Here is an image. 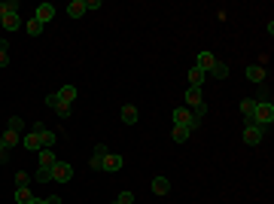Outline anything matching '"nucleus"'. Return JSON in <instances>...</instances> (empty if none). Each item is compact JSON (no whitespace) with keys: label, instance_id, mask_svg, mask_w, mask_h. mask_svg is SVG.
Segmentation results:
<instances>
[{"label":"nucleus","instance_id":"obj_1","mask_svg":"<svg viewBox=\"0 0 274 204\" xmlns=\"http://www.w3.org/2000/svg\"><path fill=\"white\" fill-rule=\"evenodd\" d=\"M253 122L259 125V128H271V122H274V104L271 101H256Z\"/></svg>","mask_w":274,"mask_h":204},{"label":"nucleus","instance_id":"obj_2","mask_svg":"<svg viewBox=\"0 0 274 204\" xmlns=\"http://www.w3.org/2000/svg\"><path fill=\"white\" fill-rule=\"evenodd\" d=\"M171 119H174V125H183V128H189V131H195V128L201 125V119H198V116H192V110H189V107H177L174 113H171Z\"/></svg>","mask_w":274,"mask_h":204},{"label":"nucleus","instance_id":"obj_3","mask_svg":"<svg viewBox=\"0 0 274 204\" xmlns=\"http://www.w3.org/2000/svg\"><path fill=\"white\" fill-rule=\"evenodd\" d=\"M49 174H52V183H67V180H73V164L58 159V162L49 168Z\"/></svg>","mask_w":274,"mask_h":204},{"label":"nucleus","instance_id":"obj_4","mask_svg":"<svg viewBox=\"0 0 274 204\" xmlns=\"http://www.w3.org/2000/svg\"><path fill=\"white\" fill-rule=\"evenodd\" d=\"M262 137H265V128H259L256 122H247V125H244V143H247V146H259Z\"/></svg>","mask_w":274,"mask_h":204},{"label":"nucleus","instance_id":"obj_5","mask_svg":"<svg viewBox=\"0 0 274 204\" xmlns=\"http://www.w3.org/2000/svg\"><path fill=\"white\" fill-rule=\"evenodd\" d=\"M34 134H40V143H43V150H52L55 140H58V131H52V128H46L43 122H37L34 125Z\"/></svg>","mask_w":274,"mask_h":204},{"label":"nucleus","instance_id":"obj_6","mask_svg":"<svg viewBox=\"0 0 274 204\" xmlns=\"http://www.w3.org/2000/svg\"><path fill=\"white\" fill-rule=\"evenodd\" d=\"M216 61H219V58H216L213 52H198V58H195V67H198V70H204V73H210V70L216 67Z\"/></svg>","mask_w":274,"mask_h":204},{"label":"nucleus","instance_id":"obj_7","mask_svg":"<svg viewBox=\"0 0 274 204\" xmlns=\"http://www.w3.org/2000/svg\"><path fill=\"white\" fill-rule=\"evenodd\" d=\"M34 18H37V22H40V25L46 28V25L52 22V18H55V6H52V3H40V6L34 9Z\"/></svg>","mask_w":274,"mask_h":204},{"label":"nucleus","instance_id":"obj_8","mask_svg":"<svg viewBox=\"0 0 274 204\" xmlns=\"http://www.w3.org/2000/svg\"><path fill=\"white\" fill-rule=\"evenodd\" d=\"M107 153H110V150H107V143H98V146H95V156L88 159V168H91V171H101V164H104Z\"/></svg>","mask_w":274,"mask_h":204},{"label":"nucleus","instance_id":"obj_9","mask_svg":"<svg viewBox=\"0 0 274 204\" xmlns=\"http://www.w3.org/2000/svg\"><path fill=\"white\" fill-rule=\"evenodd\" d=\"M0 28H3V31H18V28H22V15H18V12H6L3 18H0Z\"/></svg>","mask_w":274,"mask_h":204},{"label":"nucleus","instance_id":"obj_10","mask_svg":"<svg viewBox=\"0 0 274 204\" xmlns=\"http://www.w3.org/2000/svg\"><path fill=\"white\" fill-rule=\"evenodd\" d=\"M244 77H247L250 82L259 85V82H265V67H262V64H250V67L244 70Z\"/></svg>","mask_w":274,"mask_h":204},{"label":"nucleus","instance_id":"obj_11","mask_svg":"<svg viewBox=\"0 0 274 204\" xmlns=\"http://www.w3.org/2000/svg\"><path fill=\"white\" fill-rule=\"evenodd\" d=\"M101 171H110V174L122 171V156H116V153H107V159H104V164H101Z\"/></svg>","mask_w":274,"mask_h":204},{"label":"nucleus","instance_id":"obj_12","mask_svg":"<svg viewBox=\"0 0 274 204\" xmlns=\"http://www.w3.org/2000/svg\"><path fill=\"white\" fill-rule=\"evenodd\" d=\"M137 119H140L137 107H134V104H125V107H122V122H125V125H137Z\"/></svg>","mask_w":274,"mask_h":204},{"label":"nucleus","instance_id":"obj_13","mask_svg":"<svg viewBox=\"0 0 274 204\" xmlns=\"http://www.w3.org/2000/svg\"><path fill=\"white\" fill-rule=\"evenodd\" d=\"M55 95H58V101H64V104H73V101H77V95H79V91L73 88V85H61L58 91H55Z\"/></svg>","mask_w":274,"mask_h":204},{"label":"nucleus","instance_id":"obj_14","mask_svg":"<svg viewBox=\"0 0 274 204\" xmlns=\"http://www.w3.org/2000/svg\"><path fill=\"white\" fill-rule=\"evenodd\" d=\"M67 15L70 18H82L85 15V0H70V3H67Z\"/></svg>","mask_w":274,"mask_h":204},{"label":"nucleus","instance_id":"obj_15","mask_svg":"<svg viewBox=\"0 0 274 204\" xmlns=\"http://www.w3.org/2000/svg\"><path fill=\"white\" fill-rule=\"evenodd\" d=\"M198 104H204V95H201V88H186V107H198Z\"/></svg>","mask_w":274,"mask_h":204},{"label":"nucleus","instance_id":"obj_16","mask_svg":"<svg viewBox=\"0 0 274 204\" xmlns=\"http://www.w3.org/2000/svg\"><path fill=\"white\" fill-rule=\"evenodd\" d=\"M153 192H156V195H168V192H171V180H168V177H156V180H153Z\"/></svg>","mask_w":274,"mask_h":204},{"label":"nucleus","instance_id":"obj_17","mask_svg":"<svg viewBox=\"0 0 274 204\" xmlns=\"http://www.w3.org/2000/svg\"><path fill=\"white\" fill-rule=\"evenodd\" d=\"M204 80H207V73H204V70L189 67V82H192V88H201V85H204Z\"/></svg>","mask_w":274,"mask_h":204},{"label":"nucleus","instance_id":"obj_18","mask_svg":"<svg viewBox=\"0 0 274 204\" xmlns=\"http://www.w3.org/2000/svg\"><path fill=\"white\" fill-rule=\"evenodd\" d=\"M25 150H31V153H40L43 150V143H40V134H25Z\"/></svg>","mask_w":274,"mask_h":204},{"label":"nucleus","instance_id":"obj_19","mask_svg":"<svg viewBox=\"0 0 274 204\" xmlns=\"http://www.w3.org/2000/svg\"><path fill=\"white\" fill-rule=\"evenodd\" d=\"M189 134H192L189 128H183V125H174V131H171V140H174V143H186V140H189Z\"/></svg>","mask_w":274,"mask_h":204},{"label":"nucleus","instance_id":"obj_20","mask_svg":"<svg viewBox=\"0 0 274 204\" xmlns=\"http://www.w3.org/2000/svg\"><path fill=\"white\" fill-rule=\"evenodd\" d=\"M253 110H256V98H244L241 101V113H244L247 122H253Z\"/></svg>","mask_w":274,"mask_h":204},{"label":"nucleus","instance_id":"obj_21","mask_svg":"<svg viewBox=\"0 0 274 204\" xmlns=\"http://www.w3.org/2000/svg\"><path fill=\"white\" fill-rule=\"evenodd\" d=\"M0 137H3V143L9 146V150H15V146H18V143H22V134H15V131H9V128H6V131H3V134H0Z\"/></svg>","mask_w":274,"mask_h":204},{"label":"nucleus","instance_id":"obj_22","mask_svg":"<svg viewBox=\"0 0 274 204\" xmlns=\"http://www.w3.org/2000/svg\"><path fill=\"white\" fill-rule=\"evenodd\" d=\"M37 159H40V168H52V164L58 162V159L52 156V150H40V153H37Z\"/></svg>","mask_w":274,"mask_h":204},{"label":"nucleus","instance_id":"obj_23","mask_svg":"<svg viewBox=\"0 0 274 204\" xmlns=\"http://www.w3.org/2000/svg\"><path fill=\"white\" fill-rule=\"evenodd\" d=\"M210 77L213 80H229V64L226 61H216V67L210 70Z\"/></svg>","mask_w":274,"mask_h":204},{"label":"nucleus","instance_id":"obj_24","mask_svg":"<svg viewBox=\"0 0 274 204\" xmlns=\"http://www.w3.org/2000/svg\"><path fill=\"white\" fill-rule=\"evenodd\" d=\"M12 180H15V189H25V186H31V180H34V177H31L28 171H15V177H12Z\"/></svg>","mask_w":274,"mask_h":204},{"label":"nucleus","instance_id":"obj_25","mask_svg":"<svg viewBox=\"0 0 274 204\" xmlns=\"http://www.w3.org/2000/svg\"><path fill=\"white\" fill-rule=\"evenodd\" d=\"M34 198H37V195H34L28 186H25V189H15V204H31Z\"/></svg>","mask_w":274,"mask_h":204},{"label":"nucleus","instance_id":"obj_26","mask_svg":"<svg viewBox=\"0 0 274 204\" xmlns=\"http://www.w3.org/2000/svg\"><path fill=\"white\" fill-rule=\"evenodd\" d=\"M25 31H28V37H40V34H43V25L37 22V18H28V25H25Z\"/></svg>","mask_w":274,"mask_h":204},{"label":"nucleus","instance_id":"obj_27","mask_svg":"<svg viewBox=\"0 0 274 204\" xmlns=\"http://www.w3.org/2000/svg\"><path fill=\"white\" fill-rule=\"evenodd\" d=\"M55 113H58L61 119H70V113H73V104H64V101H58V107H55Z\"/></svg>","mask_w":274,"mask_h":204},{"label":"nucleus","instance_id":"obj_28","mask_svg":"<svg viewBox=\"0 0 274 204\" xmlns=\"http://www.w3.org/2000/svg\"><path fill=\"white\" fill-rule=\"evenodd\" d=\"M6 12H18V0H6V3H0V18Z\"/></svg>","mask_w":274,"mask_h":204},{"label":"nucleus","instance_id":"obj_29","mask_svg":"<svg viewBox=\"0 0 274 204\" xmlns=\"http://www.w3.org/2000/svg\"><path fill=\"white\" fill-rule=\"evenodd\" d=\"M113 204H134V192H119L113 198Z\"/></svg>","mask_w":274,"mask_h":204},{"label":"nucleus","instance_id":"obj_30","mask_svg":"<svg viewBox=\"0 0 274 204\" xmlns=\"http://www.w3.org/2000/svg\"><path fill=\"white\" fill-rule=\"evenodd\" d=\"M34 180H37V183H49V180H52V174H49V168H37V174H34Z\"/></svg>","mask_w":274,"mask_h":204},{"label":"nucleus","instance_id":"obj_31","mask_svg":"<svg viewBox=\"0 0 274 204\" xmlns=\"http://www.w3.org/2000/svg\"><path fill=\"white\" fill-rule=\"evenodd\" d=\"M22 128H25V122H22V119H18V116H9V131L22 134Z\"/></svg>","mask_w":274,"mask_h":204},{"label":"nucleus","instance_id":"obj_32","mask_svg":"<svg viewBox=\"0 0 274 204\" xmlns=\"http://www.w3.org/2000/svg\"><path fill=\"white\" fill-rule=\"evenodd\" d=\"M9 153H12V150L3 143V137H0V164H6V162H9Z\"/></svg>","mask_w":274,"mask_h":204},{"label":"nucleus","instance_id":"obj_33","mask_svg":"<svg viewBox=\"0 0 274 204\" xmlns=\"http://www.w3.org/2000/svg\"><path fill=\"white\" fill-rule=\"evenodd\" d=\"M46 107H58V95H55V91H49V95H46Z\"/></svg>","mask_w":274,"mask_h":204},{"label":"nucleus","instance_id":"obj_34","mask_svg":"<svg viewBox=\"0 0 274 204\" xmlns=\"http://www.w3.org/2000/svg\"><path fill=\"white\" fill-rule=\"evenodd\" d=\"M88 9H101V0H85V12Z\"/></svg>","mask_w":274,"mask_h":204},{"label":"nucleus","instance_id":"obj_35","mask_svg":"<svg viewBox=\"0 0 274 204\" xmlns=\"http://www.w3.org/2000/svg\"><path fill=\"white\" fill-rule=\"evenodd\" d=\"M9 64V52H0V70H3Z\"/></svg>","mask_w":274,"mask_h":204},{"label":"nucleus","instance_id":"obj_36","mask_svg":"<svg viewBox=\"0 0 274 204\" xmlns=\"http://www.w3.org/2000/svg\"><path fill=\"white\" fill-rule=\"evenodd\" d=\"M0 52H9V40H6V37H0Z\"/></svg>","mask_w":274,"mask_h":204},{"label":"nucleus","instance_id":"obj_37","mask_svg":"<svg viewBox=\"0 0 274 204\" xmlns=\"http://www.w3.org/2000/svg\"><path fill=\"white\" fill-rule=\"evenodd\" d=\"M46 204H61V195H49V198H46Z\"/></svg>","mask_w":274,"mask_h":204},{"label":"nucleus","instance_id":"obj_38","mask_svg":"<svg viewBox=\"0 0 274 204\" xmlns=\"http://www.w3.org/2000/svg\"><path fill=\"white\" fill-rule=\"evenodd\" d=\"M31 204H46V198H34V201H31Z\"/></svg>","mask_w":274,"mask_h":204}]
</instances>
